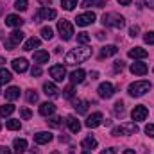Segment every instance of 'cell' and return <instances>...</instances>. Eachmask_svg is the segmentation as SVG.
Segmentation results:
<instances>
[{"label": "cell", "instance_id": "obj_55", "mask_svg": "<svg viewBox=\"0 0 154 154\" xmlns=\"http://www.w3.org/2000/svg\"><path fill=\"white\" fill-rule=\"evenodd\" d=\"M82 154H90V152H88V151H84V152H82Z\"/></svg>", "mask_w": 154, "mask_h": 154}, {"label": "cell", "instance_id": "obj_39", "mask_svg": "<svg viewBox=\"0 0 154 154\" xmlns=\"http://www.w3.org/2000/svg\"><path fill=\"white\" fill-rule=\"evenodd\" d=\"M63 93H65V97H66V99H72V97H74V93H75V90H74V84H70V86H66Z\"/></svg>", "mask_w": 154, "mask_h": 154}, {"label": "cell", "instance_id": "obj_41", "mask_svg": "<svg viewBox=\"0 0 154 154\" xmlns=\"http://www.w3.org/2000/svg\"><path fill=\"white\" fill-rule=\"evenodd\" d=\"M20 116H22L23 120H29V118L32 116V113H31L29 108H22V109H20Z\"/></svg>", "mask_w": 154, "mask_h": 154}, {"label": "cell", "instance_id": "obj_26", "mask_svg": "<svg viewBox=\"0 0 154 154\" xmlns=\"http://www.w3.org/2000/svg\"><path fill=\"white\" fill-rule=\"evenodd\" d=\"M81 147H82L84 151H90V149L93 151V149L97 147V140H95L93 136H88V138H84V140L81 142Z\"/></svg>", "mask_w": 154, "mask_h": 154}, {"label": "cell", "instance_id": "obj_35", "mask_svg": "<svg viewBox=\"0 0 154 154\" xmlns=\"http://www.w3.org/2000/svg\"><path fill=\"white\" fill-rule=\"evenodd\" d=\"M5 127L11 129V131H16V129H20V120H7Z\"/></svg>", "mask_w": 154, "mask_h": 154}, {"label": "cell", "instance_id": "obj_27", "mask_svg": "<svg viewBox=\"0 0 154 154\" xmlns=\"http://www.w3.org/2000/svg\"><path fill=\"white\" fill-rule=\"evenodd\" d=\"M106 5V0H82L81 7L88 9V7H104Z\"/></svg>", "mask_w": 154, "mask_h": 154}, {"label": "cell", "instance_id": "obj_15", "mask_svg": "<svg viewBox=\"0 0 154 154\" xmlns=\"http://www.w3.org/2000/svg\"><path fill=\"white\" fill-rule=\"evenodd\" d=\"M5 25L7 27H22L23 25V18L18 14H9L5 16Z\"/></svg>", "mask_w": 154, "mask_h": 154}, {"label": "cell", "instance_id": "obj_49", "mask_svg": "<svg viewBox=\"0 0 154 154\" xmlns=\"http://www.w3.org/2000/svg\"><path fill=\"white\" fill-rule=\"evenodd\" d=\"M100 154H116V151L115 149H106V151H102Z\"/></svg>", "mask_w": 154, "mask_h": 154}, {"label": "cell", "instance_id": "obj_21", "mask_svg": "<svg viewBox=\"0 0 154 154\" xmlns=\"http://www.w3.org/2000/svg\"><path fill=\"white\" fill-rule=\"evenodd\" d=\"M57 88H56V84L54 82H45L43 84V93L47 95V97H57Z\"/></svg>", "mask_w": 154, "mask_h": 154}, {"label": "cell", "instance_id": "obj_50", "mask_svg": "<svg viewBox=\"0 0 154 154\" xmlns=\"http://www.w3.org/2000/svg\"><path fill=\"white\" fill-rule=\"evenodd\" d=\"M143 2H145V4H147L151 9H154V0H143Z\"/></svg>", "mask_w": 154, "mask_h": 154}, {"label": "cell", "instance_id": "obj_14", "mask_svg": "<svg viewBox=\"0 0 154 154\" xmlns=\"http://www.w3.org/2000/svg\"><path fill=\"white\" fill-rule=\"evenodd\" d=\"M52 133H48V131H39L34 134V142L38 143V145H45V143H48V142H52Z\"/></svg>", "mask_w": 154, "mask_h": 154}, {"label": "cell", "instance_id": "obj_7", "mask_svg": "<svg viewBox=\"0 0 154 154\" xmlns=\"http://www.w3.org/2000/svg\"><path fill=\"white\" fill-rule=\"evenodd\" d=\"M48 74H50V77H52L54 81L63 82V81L66 79V68H65L63 65H54V66H50Z\"/></svg>", "mask_w": 154, "mask_h": 154}, {"label": "cell", "instance_id": "obj_46", "mask_svg": "<svg viewBox=\"0 0 154 154\" xmlns=\"http://www.w3.org/2000/svg\"><path fill=\"white\" fill-rule=\"evenodd\" d=\"M124 70V61H115V72H122Z\"/></svg>", "mask_w": 154, "mask_h": 154}, {"label": "cell", "instance_id": "obj_45", "mask_svg": "<svg viewBox=\"0 0 154 154\" xmlns=\"http://www.w3.org/2000/svg\"><path fill=\"white\" fill-rule=\"evenodd\" d=\"M31 75L32 77L41 75V68H39V66H32V68H31Z\"/></svg>", "mask_w": 154, "mask_h": 154}, {"label": "cell", "instance_id": "obj_42", "mask_svg": "<svg viewBox=\"0 0 154 154\" xmlns=\"http://www.w3.org/2000/svg\"><path fill=\"white\" fill-rule=\"evenodd\" d=\"M115 115H124V102L118 100L115 104Z\"/></svg>", "mask_w": 154, "mask_h": 154}, {"label": "cell", "instance_id": "obj_34", "mask_svg": "<svg viewBox=\"0 0 154 154\" xmlns=\"http://www.w3.org/2000/svg\"><path fill=\"white\" fill-rule=\"evenodd\" d=\"M14 7H16V11H27V7H29V2L27 0H16L14 2Z\"/></svg>", "mask_w": 154, "mask_h": 154}, {"label": "cell", "instance_id": "obj_54", "mask_svg": "<svg viewBox=\"0 0 154 154\" xmlns=\"http://www.w3.org/2000/svg\"><path fill=\"white\" fill-rule=\"evenodd\" d=\"M4 63H5V59H4V57H0V65H4Z\"/></svg>", "mask_w": 154, "mask_h": 154}, {"label": "cell", "instance_id": "obj_52", "mask_svg": "<svg viewBox=\"0 0 154 154\" xmlns=\"http://www.w3.org/2000/svg\"><path fill=\"white\" fill-rule=\"evenodd\" d=\"M97 38H99V39H104V38H106V34H104L102 31H99V32H97Z\"/></svg>", "mask_w": 154, "mask_h": 154}, {"label": "cell", "instance_id": "obj_53", "mask_svg": "<svg viewBox=\"0 0 154 154\" xmlns=\"http://www.w3.org/2000/svg\"><path fill=\"white\" fill-rule=\"evenodd\" d=\"M124 154H134V151H131V149H125V151H124Z\"/></svg>", "mask_w": 154, "mask_h": 154}, {"label": "cell", "instance_id": "obj_18", "mask_svg": "<svg viewBox=\"0 0 154 154\" xmlns=\"http://www.w3.org/2000/svg\"><path fill=\"white\" fill-rule=\"evenodd\" d=\"M56 113V106L52 104V102H43L41 106H39V115L43 116H50Z\"/></svg>", "mask_w": 154, "mask_h": 154}, {"label": "cell", "instance_id": "obj_38", "mask_svg": "<svg viewBox=\"0 0 154 154\" xmlns=\"http://www.w3.org/2000/svg\"><path fill=\"white\" fill-rule=\"evenodd\" d=\"M143 41H145L147 45H154V31L145 32V34H143Z\"/></svg>", "mask_w": 154, "mask_h": 154}, {"label": "cell", "instance_id": "obj_10", "mask_svg": "<svg viewBox=\"0 0 154 154\" xmlns=\"http://www.w3.org/2000/svg\"><path fill=\"white\" fill-rule=\"evenodd\" d=\"M57 16V13H56V9H50V7H39L38 13H36V18L38 20H54ZM36 20V22H38Z\"/></svg>", "mask_w": 154, "mask_h": 154}, {"label": "cell", "instance_id": "obj_28", "mask_svg": "<svg viewBox=\"0 0 154 154\" xmlns=\"http://www.w3.org/2000/svg\"><path fill=\"white\" fill-rule=\"evenodd\" d=\"M18 97H20V88L11 86V88L5 90V99H7V100H16Z\"/></svg>", "mask_w": 154, "mask_h": 154}, {"label": "cell", "instance_id": "obj_19", "mask_svg": "<svg viewBox=\"0 0 154 154\" xmlns=\"http://www.w3.org/2000/svg\"><path fill=\"white\" fill-rule=\"evenodd\" d=\"M13 147H14V152L16 154H22L27 151V140H23V138H16L14 142H13Z\"/></svg>", "mask_w": 154, "mask_h": 154}, {"label": "cell", "instance_id": "obj_11", "mask_svg": "<svg viewBox=\"0 0 154 154\" xmlns=\"http://www.w3.org/2000/svg\"><path fill=\"white\" fill-rule=\"evenodd\" d=\"M131 116H133L134 122H142V120H145V118L149 116V109H147L145 106H134Z\"/></svg>", "mask_w": 154, "mask_h": 154}, {"label": "cell", "instance_id": "obj_1", "mask_svg": "<svg viewBox=\"0 0 154 154\" xmlns=\"http://www.w3.org/2000/svg\"><path fill=\"white\" fill-rule=\"evenodd\" d=\"M90 57H91V48L90 47H75L66 54L65 61H66V65H77V63H84Z\"/></svg>", "mask_w": 154, "mask_h": 154}, {"label": "cell", "instance_id": "obj_5", "mask_svg": "<svg viewBox=\"0 0 154 154\" xmlns=\"http://www.w3.org/2000/svg\"><path fill=\"white\" fill-rule=\"evenodd\" d=\"M57 31H59V36H61L63 41H68L74 36V25L68 20H59L57 22Z\"/></svg>", "mask_w": 154, "mask_h": 154}, {"label": "cell", "instance_id": "obj_29", "mask_svg": "<svg viewBox=\"0 0 154 154\" xmlns=\"http://www.w3.org/2000/svg\"><path fill=\"white\" fill-rule=\"evenodd\" d=\"M74 108H75V111L79 115H84V113L88 111V102H86V100H75Z\"/></svg>", "mask_w": 154, "mask_h": 154}, {"label": "cell", "instance_id": "obj_6", "mask_svg": "<svg viewBox=\"0 0 154 154\" xmlns=\"http://www.w3.org/2000/svg\"><path fill=\"white\" fill-rule=\"evenodd\" d=\"M25 38V34L22 32V31H13L11 34H9V38L4 39V47L7 48V50H14V47L16 45H20L22 41Z\"/></svg>", "mask_w": 154, "mask_h": 154}, {"label": "cell", "instance_id": "obj_25", "mask_svg": "<svg viewBox=\"0 0 154 154\" xmlns=\"http://www.w3.org/2000/svg\"><path fill=\"white\" fill-rule=\"evenodd\" d=\"M39 45H41V39L36 38V36H32V38H29L25 43H23V50H32V48H38Z\"/></svg>", "mask_w": 154, "mask_h": 154}, {"label": "cell", "instance_id": "obj_20", "mask_svg": "<svg viewBox=\"0 0 154 154\" xmlns=\"http://www.w3.org/2000/svg\"><path fill=\"white\" fill-rule=\"evenodd\" d=\"M84 75H86V72H84L82 68L74 70V72L70 74V81H72V84H79V82H82V81H84Z\"/></svg>", "mask_w": 154, "mask_h": 154}, {"label": "cell", "instance_id": "obj_23", "mask_svg": "<svg viewBox=\"0 0 154 154\" xmlns=\"http://www.w3.org/2000/svg\"><path fill=\"white\" fill-rule=\"evenodd\" d=\"M66 125H68V129H70L72 133H79V131H81V122L72 115L66 118Z\"/></svg>", "mask_w": 154, "mask_h": 154}, {"label": "cell", "instance_id": "obj_37", "mask_svg": "<svg viewBox=\"0 0 154 154\" xmlns=\"http://www.w3.org/2000/svg\"><path fill=\"white\" fill-rule=\"evenodd\" d=\"M77 41L82 43V45L90 43V34H88V32H79V34H77Z\"/></svg>", "mask_w": 154, "mask_h": 154}, {"label": "cell", "instance_id": "obj_32", "mask_svg": "<svg viewBox=\"0 0 154 154\" xmlns=\"http://www.w3.org/2000/svg\"><path fill=\"white\" fill-rule=\"evenodd\" d=\"M39 34H41V38L43 39H52L54 38V31H52L50 27H41Z\"/></svg>", "mask_w": 154, "mask_h": 154}, {"label": "cell", "instance_id": "obj_13", "mask_svg": "<svg viewBox=\"0 0 154 154\" xmlns=\"http://www.w3.org/2000/svg\"><path fill=\"white\" fill-rule=\"evenodd\" d=\"M11 66H13V70H14V72L23 74V72L29 68V63H27V59H23V57H16V59H13Z\"/></svg>", "mask_w": 154, "mask_h": 154}, {"label": "cell", "instance_id": "obj_3", "mask_svg": "<svg viewBox=\"0 0 154 154\" xmlns=\"http://www.w3.org/2000/svg\"><path fill=\"white\" fill-rule=\"evenodd\" d=\"M102 25H104V27H111V29L120 31V29L125 25V20H124V16H120V14L108 13V14L102 16Z\"/></svg>", "mask_w": 154, "mask_h": 154}, {"label": "cell", "instance_id": "obj_31", "mask_svg": "<svg viewBox=\"0 0 154 154\" xmlns=\"http://www.w3.org/2000/svg\"><path fill=\"white\" fill-rule=\"evenodd\" d=\"M13 111H14V106H13V104H4V106H0V116H9V115H13Z\"/></svg>", "mask_w": 154, "mask_h": 154}, {"label": "cell", "instance_id": "obj_44", "mask_svg": "<svg viewBox=\"0 0 154 154\" xmlns=\"http://www.w3.org/2000/svg\"><path fill=\"white\" fill-rule=\"evenodd\" d=\"M145 133H147V136L154 138V124H149V125H145Z\"/></svg>", "mask_w": 154, "mask_h": 154}, {"label": "cell", "instance_id": "obj_36", "mask_svg": "<svg viewBox=\"0 0 154 154\" xmlns=\"http://www.w3.org/2000/svg\"><path fill=\"white\" fill-rule=\"evenodd\" d=\"M27 102H29V104L38 102V93H36V91H32V90H29V91H27Z\"/></svg>", "mask_w": 154, "mask_h": 154}, {"label": "cell", "instance_id": "obj_51", "mask_svg": "<svg viewBox=\"0 0 154 154\" xmlns=\"http://www.w3.org/2000/svg\"><path fill=\"white\" fill-rule=\"evenodd\" d=\"M41 5H48V4H52V0H38Z\"/></svg>", "mask_w": 154, "mask_h": 154}, {"label": "cell", "instance_id": "obj_16", "mask_svg": "<svg viewBox=\"0 0 154 154\" xmlns=\"http://www.w3.org/2000/svg\"><path fill=\"white\" fill-rule=\"evenodd\" d=\"M127 56L133 57V59H143V57L149 56V52H147L145 48H142V47H134V48H131V50L127 52Z\"/></svg>", "mask_w": 154, "mask_h": 154}, {"label": "cell", "instance_id": "obj_24", "mask_svg": "<svg viewBox=\"0 0 154 154\" xmlns=\"http://www.w3.org/2000/svg\"><path fill=\"white\" fill-rule=\"evenodd\" d=\"M116 52H118V48H116L115 45H106V47H102V50H100V59H104V57H109V56H115Z\"/></svg>", "mask_w": 154, "mask_h": 154}, {"label": "cell", "instance_id": "obj_8", "mask_svg": "<svg viewBox=\"0 0 154 154\" xmlns=\"http://www.w3.org/2000/svg\"><path fill=\"white\" fill-rule=\"evenodd\" d=\"M95 20H97L95 13H82V14H77L75 23L79 25V27H86V25H91Z\"/></svg>", "mask_w": 154, "mask_h": 154}, {"label": "cell", "instance_id": "obj_56", "mask_svg": "<svg viewBox=\"0 0 154 154\" xmlns=\"http://www.w3.org/2000/svg\"><path fill=\"white\" fill-rule=\"evenodd\" d=\"M0 129H2V122H0Z\"/></svg>", "mask_w": 154, "mask_h": 154}, {"label": "cell", "instance_id": "obj_48", "mask_svg": "<svg viewBox=\"0 0 154 154\" xmlns=\"http://www.w3.org/2000/svg\"><path fill=\"white\" fill-rule=\"evenodd\" d=\"M116 2H118L120 5H129V4H131L133 0H116Z\"/></svg>", "mask_w": 154, "mask_h": 154}, {"label": "cell", "instance_id": "obj_17", "mask_svg": "<svg viewBox=\"0 0 154 154\" xmlns=\"http://www.w3.org/2000/svg\"><path fill=\"white\" fill-rule=\"evenodd\" d=\"M131 72H133L134 75H145V74L149 72V66H147L145 63H133V65H131Z\"/></svg>", "mask_w": 154, "mask_h": 154}, {"label": "cell", "instance_id": "obj_30", "mask_svg": "<svg viewBox=\"0 0 154 154\" xmlns=\"http://www.w3.org/2000/svg\"><path fill=\"white\" fill-rule=\"evenodd\" d=\"M11 79H13V75H11V72H9L7 68H0V84L9 82Z\"/></svg>", "mask_w": 154, "mask_h": 154}, {"label": "cell", "instance_id": "obj_4", "mask_svg": "<svg viewBox=\"0 0 154 154\" xmlns=\"http://www.w3.org/2000/svg\"><path fill=\"white\" fill-rule=\"evenodd\" d=\"M136 133H138V125H136V122H125V124L118 125V127H115V129L111 131L113 136H120V134H124V136H131V134H136Z\"/></svg>", "mask_w": 154, "mask_h": 154}, {"label": "cell", "instance_id": "obj_33", "mask_svg": "<svg viewBox=\"0 0 154 154\" xmlns=\"http://www.w3.org/2000/svg\"><path fill=\"white\" fill-rule=\"evenodd\" d=\"M61 5H63V9H66V11H72V9H75L77 0H61Z\"/></svg>", "mask_w": 154, "mask_h": 154}, {"label": "cell", "instance_id": "obj_40", "mask_svg": "<svg viewBox=\"0 0 154 154\" xmlns=\"http://www.w3.org/2000/svg\"><path fill=\"white\" fill-rule=\"evenodd\" d=\"M48 124H50L52 127H59V125L63 124V120H61L59 116H52V118H48Z\"/></svg>", "mask_w": 154, "mask_h": 154}, {"label": "cell", "instance_id": "obj_43", "mask_svg": "<svg viewBox=\"0 0 154 154\" xmlns=\"http://www.w3.org/2000/svg\"><path fill=\"white\" fill-rule=\"evenodd\" d=\"M138 32H140V27H138V25H133V27L129 29V36H131V38H136Z\"/></svg>", "mask_w": 154, "mask_h": 154}, {"label": "cell", "instance_id": "obj_47", "mask_svg": "<svg viewBox=\"0 0 154 154\" xmlns=\"http://www.w3.org/2000/svg\"><path fill=\"white\" fill-rule=\"evenodd\" d=\"M0 154H11L9 147H0Z\"/></svg>", "mask_w": 154, "mask_h": 154}, {"label": "cell", "instance_id": "obj_57", "mask_svg": "<svg viewBox=\"0 0 154 154\" xmlns=\"http://www.w3.org/2000/svg\"><path fill=\"white\" fill-rule=\"evenodd\" d=\"M52 154H59V152H52Z\"/></svg>", "mask_w": 154, "mask_h": 154}, {"label": "cell", "instance_id": "obj_9", "mask_svg": "<svg viewBox=\"0 0 154 154\" xmlns=\"http://www.w3.org/2000/svg\"><path fill=\"white\" fill-rule=\"evenodd\" d=\"M97 91H99V97H100V99H111L113 93H115V88H113L111 82H102Z\"/></svg>", "mask_w": 154, "mask_h": 154}, {"label": "cell", "instance_id": "obj_12", "mask_svg": "<svg viewBox=\"0 0 154 154\" xmlns=\"http://www.w3.org/2000/svg\"><path fill=\"white\" fill-rule=\"evenodd\" d=\"M84 124H86V127H90V129L99 127V125L102 124V113H99V111H97V113H91V115L86 118Z\"/></svg>", "mask_w": 154, "mask_h": 154}, {"label": "cell", "instance_id": "obj_22", "mask_svg": "<svg viewBox=\"0 0 154 154\" xmlns=\"http://www.w3.org/2000/svg\"><path fill=\"white\" fill-rule=\"evenodd\" d=\"M48 52H45V50H36L34 54H32V59H34V63H48Z\"/></svg>", "mask_w": 154, "mask_h": 154}, {"label": "cell", "instance_id": "obj_2", "mask_svg": "<svg viewBox=\"0 0 154 154\" xmlns=\"http://www.w3.org/2000/svg\"><path fill=\"white\" fill-rule=\"evenodd\" d=\"M151 88H152V84H151L149 81H136V82H131V84H129L127 91H129L131 97H142V95H145Z\"/></svg>", "mask_w": 154, "mask_h": 154}]
</instances>
